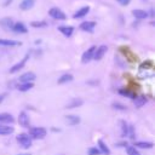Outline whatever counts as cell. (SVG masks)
I'll list each match as a JSON object with an SVG mask.
<instances>
[{"mask_svg":"<svg viewBox=\"0 0 155 155\" xmlns=\"http://www.w3.org/2000/svg\"><path fill=\"white\" fill-rule=\"evenodd\" d=\"M16 139H17V142L19 143V145H21L22 148H24V149H28V148L31 147V139H30L29 134H27V133H21V134H18Z\"/></svg>","mask_w":155,"mask_h":155,"instance_id":"cell-1","label":"cell"},{"mask_svg":"<svg viewBox=\"0 0 155 155\" xmlns=\"http://www.w3.org/2000/svg\"><path fill=\"white\" fill-rule=\"evenodd\" d=\"M18 155H30V154H18Z\"/></svg>","mask_w":155,"mask_h":155,"instance_id":"cell-34","label":"cell"},{"mask_svg":"<svg viewBox=\"0 0 155 155\" xmlns=\"http://www.w3.org/2000/svg\"><path fill=\"white\" fill-rule=\"evenodd\" d=\"M127 136H130V138H134V130H133V126H128V130H127Z\"/></svg>","mask_w":155,"mask_h":155,"instance_id":"cell-30","label":"cell"},{"mask_svg":"<svg viewBox=\"0 0 155 155\" xmlns=\"http://www.w3.org/2000/svg\"><path fill=\"white\" fill-rule=\"evenodd\" d=\"M113 108L114 109H117V110H126V107L121 103H117V102H114L113 103Z\"/></svg>","mask_w":155,"mask_h":155,"instance_id":"cell-28","label":"cell"},{"mask_svg":"<svg viewBox=\"0 0 155 155\" xmlns=\"http://www.w3.org/2000/svg\"><path fill=\"white\" fill-rule=\"evenodd\" d=\"M82 103H84V101H82V99H80V98H74V99H71V101H69V102L67 103L65 108H68V109H73V108L80 107Z\"/></svg>","mask_w":155,"mask_h":155,"instance_id":"cell-13","label":"cell"},{"mask_svg":"<svg viewBox=\"0 0 155 155\" xmlns=\"http://www.w3.org/2000/svg\"><path fill=\"white\" fill-rule=\"evenodd\" d=\"M31 87H33V82H21V84L17 86V88H18L19 91H22V92L29 91Z\"/></svg>","mask_w":155,"mask_h":155,"instance_id":"cell-21","label":"cell"},{"mask_svg":"<svg viewBox=\"0 0 155 155\" xmlns=\"http://www.w3.org/2000/svg\"><path fill=\"white\" fill-rule=\"evenodd\" d=\"M132 15L136 17V18H138V19H144V18H147L148 17V13L145 12V11H143V10H132Z\"/></svg>","mask_w":155,"mask_h":155,"instance_id":"cell-18","label":"cell"},{"mask_svg":"<svg viewBox=\"0 0 155 155\" xmlns=\"http://www.w3.org/2000/svg\"><path fill=\"white\" fill-rule=\"evenodd\" d=\"M133 102H134V105L137 108H140V107H143L147 103V98H145V96H138V97L134 98Z\"/></svg>","mask_w":155,"mask_h":155,"instance_id":"cell-20","label":"cell"},{"mask_svg":"<svg viewBox=\"0 0 155 155\" xmlns=\"http://www.w3.org/2000/svg\"><path fill=\"white\" fill-rule=\"evenodd\" d=\"M35 74L31 73V71H28V73H24L23 75H21L19 78V81L21 82H33L35 80Z\"/></svg>","mask_w":155,"mask_h":155,"instance_id":"cell-7","label":"cell"},{"mask_svg":"<svg viewBox=\"0 0 155 155\" xmlns=\"http://www.w3.org/2000/svg\"><path fill=\"white\" fill-rule=\"evenodd\" d=\"M19 41L15 40H7V39H0V46H7V47H13V46H19Z\"/></svg>","mask_w":155,"mask_h":155,"instance_id":"cell-14","label":"cell"},{"mask_svg":"<svg viewBox=\"0 0 155 155\" xmlns=\"http://www.w3.org/2000/svg\"><path fill=\"white\" fill-rule=\"evenodd\" d=\"M12 30L16 31V33H19V34H24V33H27V28H25V25H24L23 23H21V22L15 23V24L12 25Z\"/></svg>","mask_w":155,"mask_h":155,"instance_id":"cell-12","label":"cell"},{"mask_svg":"<svg viewBox=\"0 0 155 155\" xmlns=\"http://www.w3.org/2000/svg\"><path fill=\"white\" fill-rule=\"evenodd\" d=\"M134 145L138 148H143V149H151L154 147V144L151 142H137Z\"/></svg>","mask_w":155,"mask_h":155,"instance_id":"cell-23","label":"cell"},{"mask_svg":"<svg viewBox=\"0 0 155 155\" xmlns=\"http://www.w3.org/2000/svg\"><path fill=\"white\" fill-rule=\"evenodd\" d=\"M0 24H1L4 28H6V29H12L13 22H12L11 18H4V19L0 21Z\"/></svg>","mask_w":155,"mask_h":155,"instance_id":"cell-22","label":"cell"},{"mask_svg":"<svg viewBox=\"0 0 155 155\" xmlns=\"http://www.w3.org/2000/svg\"><path fill=\"white\" fill-rule=\"evenodd\" d=\"M126 151H127L128 155H140V154L138 153V150H137L134 147H127Z\"/></svg>","mask_w":155,"mask_h":155,"instance_id":"cell-27","label":"cell"},{"mask_svg":"<svg viewBox=\"0 0 155 155\" xmlns=\"http://www.w3.org/2000/svg\"><path fill=\"white\" fill-rule=\"evenodd\" d=\"M98 147H99V151L101 153H103V154H107V155H109L110 154V150H109V148L104 144V142L103 140H98Z\"/></svg>","mask_w":155,"mask_h":155,"instance_id":"cell-24","label":"cell"},{"mask_svg":"<svg viewBox=\"0 0 155 155\" xmlns=\"http://www.w3.org/2000/svg\"><path fill=\"white\" fill-rule=\"evenodd\" d=\"M34 4H35V0H23L19 4V8L27 11V10H30L34 6Z\"/></svg>","mask_w":155,"mask_h":155,"instance_id":"cell-15","label":"cell"},{"mask_svg":"<svg viewBox=\"0 0 155 155\" xmlns=\"http://www.w3.org/2000/svg\"><path fill=\"white\" fill-rule=\"evenodd\" d=\"M28 58H29V53H27V54L22 58V61H21V62H18L17 64H15V65L10 69V73H11V74H15V73H17L18 70H21V69L25 65V63H27V59H28Z\"/></svg>","mask_w":155,"mask_h":155,"instance_id":"cell-5","label":"cell"},{"mask_svg":"<svg viewBox=\"0 0 155 155\" xmlns=\"http://www.w3.org/2000/svg\"><path fill=\"white\" fill-rule=\"evenodd\" d=\"M15 131V128L12 126H6V125H0V136H6L10 134Z\"/></svg>","mask_w":155,"mask_h":155,"instance_id":"cell-17","label":"cell"},{"mask_svg":"<svg viewBox=\"0 0 155 155\" xmlns=\"http://www.w3.org/2000/svg\"><path fill=\"white\" fill-rule=\"evenodd\" d=\"M18 122H19V125L23 126V127H29V116L27 115L25 111H22V113L19 114V116H18Z\"/></svg>","mask_w":155,"mask_h":155,"instance_id":"cell-8","label":"cell"},{"mask_svg":"<svg viewBox=\"0 0 155 155\" xmlns=\"http://www.w3.org/2000/svg\"><path fill=\"white\" fill-rule=\"evenodd\" d=\"M30 25L34 28H41V27H46V22H31Z\"/></svg>","mask_w":155,"mask_h":155,"instance_id":"cell-29","label":"cell"},{"mask_svg":"<svg viewBox=\"0 0 155 155\" xmlns=\"http://www.w3.org/2000/svg\"><path fill=\"white\" fill-rule=\"evenodd\" d=\"M94 27H96V23H94V22H82V23L80 24V29H81V30H84V31H90V33L93 31Z\"/></svg>","mask_w":155,"mask_h":155,"instance_id":"cell-9","label":"cell"},{"mask_svg":"<svg viewBox=\"0 0 155 155\" xmlns=\"http://www.w3.org/2000/svg\"><path fill=\"white\" fill-rule=\"evenodd\" d=\"M65 122L70 126H75L80 122V117L78 115H67L65 116Z\"/></svg>","mask_w":155,"mask_h":155,"instance_id":"cell-11","label":"cell"},{"mask_svg":"<svg viewBox=\"0 0 155 155\" xmlns=\"http://www.w3.org/2000/svg\"><path fill=\"white\" fill-rule=\"evenodd\" d=\"M46 130L44 128V127H33V128H30V131H29V134L33 137V138H36V139H42V138H45V136H46Z\"/></svg>","mask_w":155,"mask_h":155,"instance_id":"cell-2","label":"cell"},{"mask_svg":"<svg viewBox=\"0 0 155 155\" xmlns=\"http://www.w3.org/2000/svg\"><path fill=\"white\" fill-rule=\"evenodd\" d=\"M58 30L64 35V36H71L73 31H74V28L73 27H58Z\"/></svg>","mask_w":155,"mask_h":155,"instance_id":"cell-19","label":"cell"},{"mask_svg":"<svg viewBox=\"0 0 155 155\" xmlns=\"http://www.w3.org/2000/svg\"><path fill=\"white\" fill-rule=\"evenodd\" d=\"M116 1H117L120 5L126 6V5H128V4H130V1H131V0H116Z\"/></svg>","mask_w":155,"mask_h":155,"instance_id":"cell-32","label":"cell"},{"mask_svg":"<svg viewBox=\"0 0 155 155\" xmlns=\"http://www.w3.org/2000/svg\"><path fill=\"white\" fill-rule=\"evenodd\" d=\"M88 11H90V7L88 6H85V7H81L79 11H76L75 13H74V18H82V17H85L87 13H88Z\"/></svg>","mask_w":155,"mask_h":155,"instance_id":"cell-16","label":"cell"},{"mask_svg":"<svg viewBox=\"0 0 155 155\" xmlns=\"http://www.w3.org/2000/svg\"><path fill=\"white\" fill-rule=\"evenodd\" d=\"M107 50H108V47H107L105 45H102V46H99L98 48H96V50H94V53H93V59H96V61L102 59V57L105 54Z\"/></svg>","mask_w":155,"mask_h":155,"instance_id":"cell-6","label":"cell"},{"mask_svg":"<svg viewBox=\"0 0 155 155\" xmlns=\"http://www.w3.org/2000/svg\"><path fill=\"white\" fill-rule=\"evenodd\" d=\"M96 48H97L96 46H91L87 51H85L84 54H82L81 62H82V63H87V62H90L91 59H93V53H94V50H96Z\"/></svg>","mask_w":155,"mask_h":155,"instance_id":"cell-4","label":"cell"},{"mask_svg":"<svg viewBox=\"0 0 155 155\" xmlns=\"http://www.w3.org/2000/svg\"><path fill=\"white\" fill-rule=\"evenodd\" d=\"M48 15H50L52 18H54V19H61V21H63V19L67 18V16L64 15V12H63L62 10L57 8V7H52V8L48 11Z\"/></svg>","mask_w":155,"mask_h":155,"instance_id":"cell-3","label":"cell"},{"mask_svg":"<svg viewBox=\"0 0 155 155\" xmlns=\"http://www.w3.org/2000/svg\"><path fill=\"white\" fill-rule=\"evenodd\" d=\"M15 121L13 116L8 113H0V122L1 124H12Z\"/></svg>","mask_w":155,"mask_h":155,"instance_id":"cell-10","label":"cell"},{"mask_svg":"<svg viewBox=\"0 0 155 155\" xmlns=\"http://www.w3.org/2000/svg\"><path fill=\"white\" fill-rule=\"evenodd\" d=\"M120 124L122 125L121 126V134L125 137V136H127V130H128V125L125 122V121H120Z\"/></svg>","mask_w":155,"mask_h":155,"instance_id":"cell-26","label":"cell"},{"mask_svg":"<svg viewBox=\"0 0 155 155\" xmlns=\"http://www.w3.org/2000/svg\"><path fill=\"white\" fill-rule=\"evenodd\" d=\"M73 80V75L71 74H64V75H62L59 79H58V84H65V82H69V81H71Z\"/></svg>","mask_w":155,"mask_h":155,"instance_id":"cell-25","label":"cell"},{"mask_svg":"<svg viewBox=\"0 0 155 155\" xmlns=\"http://www.w3.org/2000/svg\"><path fill=\"white\" fill-rule=\"evenodd\" d=\"M99 149L97 148H90L88 149V155H99Z\"/></svg>","mask_w":155,"mask_h":155,"instance_id":"cell-31","label":"cell"},{"mask_svg":"<svg viewBox=\"0 0 155 155\" xmlns=\"http://www.w3.org/2000/svg\"><path fill=\"white\" fill-rule=\"evenodd\" d=\"M5 96H6V93H2V94H0V103L4 101V98H5Z\"/></svg>","mask_w":155,"mask_h":155,"instance_id":"cell-33","label":"cell"}]
</instances>
